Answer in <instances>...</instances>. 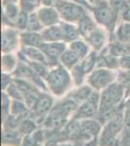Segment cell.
I'll return each mask as SVG.
<instances>
[{
  "label": "cell",
  "mask_w": 130,
  "mask_h": 146,
  "mask_svg": "<svg viewBox=\"0 0 130 146\" xmlns=\"http://www.w3.org/2000/svg\"><path fill=\"white\" fill-rule=\"evenodd\" d=\"M1 77H2L1 78L2 91H6V89L14 82V80H15V76H14V74H11V73L2 72Z\"/></svg>",
  "instance_id": "obj_36"
},
{
  "label": "cell",
  "mask_w": 130,
  "mask_h": 146,
  "mask_svg": "<svg viewBox=\"0 0 130 146\" xmlns=\"http://www.w3.org/2000/svg\"><path fill=\"white\" fill-rule=\"evenodd\" d=\"M41 3L45 7H55L56 0H41Z\"/></svg>",
  "instance_id": "obj_38"
},
{
  "label": "cell",
  "mask_w": 130,
  "mask_h": 146,
  "mask_svg": "<svg viewBox=\"0 0 130 146\" xmlns=\"http://www.w3.org/2000/svg\"><path fill=\"white\" fill-rule=\"evenodd\" d=\"M44 29V27L42 25L41 21L37 15L36 12L28 14V20H27V27L26 30L28 31H36L41 32Z\"/></svg>",
  "instance_id": "obj_31"
},
{
  "label": "cell",
  "mask_w": 130,
  "mask_h": 146,
  "mask_svg": "<svg viewBox=\"0 0 130 146\" xmlns=\"http://www.w3.org/2000/svg\"><path fill=\"white\" fill-rule=\"evenodd\" d=\"M20 7L27 14L36 12L42 6L41 0H20Z\"/></svg>",
  "instance_id": "obj_33"
},
{
  "label": "cell",
  "mask_w": 130,
  "mask_h": 146,
  "mask_svg": "<svg viewBox=\"0 0 130 146\" xmlns=\"http://www.w3.org/2000/svg\"><path fill=\"white\" fill-rule=\"evenodd\" d=\"M71 1H73V2H76V3L80 4V5H82V6H84V8L88 9V10L90 11L91 6L89 5V3H88V2H87V0H71Z\"/></svg>",
  "instance_id": "obj_39"
},
{
  "label": "cell",
  "mask_w": 130,
  "mask_h": 146,
  "mask_svg": "<svg viewBox=\"0 0 130 146\" xmlns=\"http://www.w3.org/2000/svg\"><path fill=\"white\" fill-rule=\"evenodd\" d=\"M124 20L125 21H128V22H130V11L128 12V14L126 15V17L124 18Z\"/></svg>",
  "instance_id": "obj_43"
},
{
  "label": "cell",
  "mask_w": 130,
  "mask_h": 146,
  "mask_svg": "<svg viewBox=\"0 0 130 146\" xmlns=\"http://www.w3.org/2000/svg\"><path fill=\"white\" fill-rule=\"evenodd\" d=\"M123 146H130V142H129V143H127V144H125V145H123Z\"/></svg>",
  "instance_id": "obj_45"
},
{
  "label": "cell",
  "mask_w": 130,
  "mask_h": 146,
  "mask_svg": "<svg viewBox=\"0 0 130 146\" xmlns=\"http://www.w3.org/2000/svg\"><path fill=\"white\" fill-rule=\"evenodd\" d=\"M119 69L122 70H130V54L124 55L119 58Z\"/></svg>",
  "instance_id": "obj_37"
},
{
  "label": "cell",
  "mask_w": 130,
  "mask_h": 146,
  "mask_svg": "<svg viewBox=\"0 0 130 146\" xmlns=\"http://www.w3.org/2000/svg\"><path fill=\"white\" fill-rule=\"evenodd\" d=\"M37 124L35 120L30 118L29 116H25L20 120V124L18 127V131L22 133V135H28L37 131Z\"/></svg>",
  "instance_id": "obj_25"
},
{
  "label": "cell",
  "mask_w": 130,
  "mask_h": 146,
  "mask_svg": "<svg viewBox=\"0 0 130 146\" xmlns=\"http://www.w3.org/2000/svg\"><path fill=\"white\" fill-rule=\"evenodd\" d=\"M90 13L95 19L98 25L106 28L111 33L112 37L114 36L115 28L121 22V19L119 14L111 7L107 0H103L92 6Z\"/></svg>",
  "instance_id": "obj_2"
},
{
  "label": "cell",
  "mask_w": 130,
  "mask_h": 146,
  "mask_svg": "<svg viewBox=\"0 0 130 146\" xmlns=\"http://www.w3.org/2000/svg\"><path fill=\"white\" fill-rule=\"evenodd\" d=\"M40 48L46 56L49 66L53 67L59 64L60 56L68 48V44L65 42H44Z\"/></svg>",
  "instance_id": "obj_10"
},
{
  "label": "cell",
  "mask_w": 130,
  "mask_h": 146,
  "mask_svg": "<svg viewBox=\"0 0 130 146\" xmlns=\"http://www.w3.org/2000/svg\"><path fill=\"white\" fill-rule=\"evenodd\" d=\"M125 88L115 81L102 92H100V106L99 109L113 108L121 105L125 100Z\"/></svg>",
  "instance_id": "obj_4"
},
{
  "label": "cell",
  "mask_w": 130,
  "mask_h": 146,
  "mask_svg": "<svg viewBox=\"0 0 130 146\" xmlns=\"http://www.w3.org/2000/svg\"><path fill=\"white\" fill-rule=\"evenodd\" d=\"M12 98L6 92L2 91L1 95V107H2V122H4L11 115Z\"/></svg>",
  "instance_id": "obj_32"
},
{
  "label": "cell",
  "mask_w": 130,
  "mask_h": 146,
  "mask_svg": "<svg viewBox=\"0 0 130 146\" xmlns=\"http://www.w3.org/2000/svg\"><path fill=\"white\" fill-rule=\"evenodd\" d=\"M100 106V92L93 91L88 100L82 102L73 115L72 119L84 120L89 118H96Z\"/></svg>",
  "instance_id": "obj_6"
},
{
  "label": "cell",
  "mask_w": 130,
  "mask_h": 146,
  "mask_svg": "<svg viewBox=\"0 0 130 146\" xmlns=\"http://www.w3.org/2000/svg\"><path fill=\"white\" fill-rule=\"evenodd\" d=\"M98 58H99V53L91 51L86 58L81 60L79 64L84 70V72L88 75L92 70H94L98 66Z\"/></svg>",
  "instance_id": "obj_23"
},
{
  "label": "cell",
  "mask_w": 130,
  "mask_h": 146,
  "mask_svg": "<svg viewBox=\"0 0 130 146\" xmlns=\"http://www.w3.org/2000/svg\"><path fill=\"white\" fill-rule=\"evenodd\" d=\"M2 5H7V4H18L20 0H1Z\"/></svg>",
  "instance_id": "obj_41"
},
{
  "label": "cell",
  "mask_w": 130,
  "mask_h": 146,
  "mask_svg": "<svg viewBox=\"0 0 130 146\" xmlns=\"http://www.w3.org/2000/svg\"><path fill=\"white\" fill-rule=\"evenodd\" d=\"M45 139L43 131H35L31 135H24L22 142V146H41V143Z\"/></svg>",
  "instance_id": "obj_29"
},
{
  "label": "cell",
  "mask_w": 130,
  "mask_h": 146,
  "mask_svg": "<svg viewBox=\"0 0 130 146\" xmlns=\"http://www.w3.org/2000/svg\"><path fill=\"white\" fill-rule=\"evenodd\" d=\"M37 15L41 21L44 28L53 27V25H59L62 22L60 18V15L58 13L57 9L55 7H45L41 6L36 11Z\"/></svg>",
  "instance_id": "obj_11"
},
{
  "label": "cell",
  "mask_w": 130,
  "mask_h": 146,
  "mask_svg": "<svg viewBox=\"0 0 130 146\" xmlns=\"http://www.w3.org/2000/svg\"><path fill=\"white\" fill-rule=\"evenodd\" d=\"M20 60H25V62H42L49 65V63L47 60L46 56L38 47H22L18 52ZM51 67V66H49Z\"/></svg>",
  "instance_id": "obj_12"
},
{
  "label": "cell",
  "mask_w": 130,
  "mask_h": 146,
  "mask_svg": "<svg viewBox=\"0 0 130 146\" xmlns=\"http://www.w3.org/2000/svg\"><path fill=\"white\" fill-rule=\"evenodd\" d=\"M60 23L53 27H45L42 30L41 33L45 42H65L64 33Z\"/></svg>",
  "instance_id": "obj_17"
},
{
  "label": "cell",
  "mask_w": 130,
  "mask_h": 146,
  "mask_svg": "<svg viewBox=\"0 0 130 146\" xmlns=\"http://www.w3.org/2000/svg\"><path fill=\"white\" fill-rule=\"evenodd\" d=\"M71 76H72L73 82H74L75 87L81 86V85L86 84V78H87V74L84 72V70L80 66V64L78 63L75 67H73L70 70Z\"/></svg>",
  "instance_id": "obj_30"
},
{
  "label": "cell",
  "mask_w": 130,
  "mask_h": 146,
  "mask_svg": "<svg viewBox=\"0 0 130 146\" xmlns=\"http://www.w3.org/2000/svg\"><path fill=\"white\" fill-rule=\"evenodd\" d=\"M113 39L125 45H130V22L122 20L115 28Z\"/></svg>",
  "instance_id": "obj_19"
},
{
  "label": "cell",
  "mask_w": 130,
  "mask_h": 146,
  "mask_svg": "<svg viewBox=\"0 0 130 146\" xmlns=\"http://www.w3.org/2000/svg\"><path fill=\"white\" fill-rule=\"evenodd\" d=\"M20 56L18 53H2L1 69L2 72L14 74L20 63Z\"/></svg>",
  "instance_id": "obj_14"
},
{
  "label": "cell",
  "mask_w": 130,
  "mask_h": 146,
  "mask_svg": "<svg viewBox=\"0 0 130 146\" xmlns=\"http://www.w3.org/2000/svg\"><path fill=\"white\" fill-rule=\"evenodd\" d=\"M55 8L57 9L62 22L76 25L89 11L84 6L71 0H56Z\"/></svg>",
  "instance_id": "obj_5"
},
{
  "label": "cell",
  "mask_w": 130,
  "mask_h": 146,
  "mask_svg": "<svg viewBox=\"0 0 130 146\" xmlns=\"http://www.w3.org/2000/svg\"><path fill=\"white\" fill-rule=\"evenodd\" d=\"M98 146H121L120 136L101 131L98 136Z\"/></svg>",
  "instance_id": "obj_28"
},
{
  "label": "cell",
  "mask_w": 130,
  "mask_h": 146,
  "mask_svg": "<svg viewBox=\"0 0 130 146\" xmlns=\"http://www.w3.org/2000/svg\"><path fill=\"white\" fill-rule=\"evenodd\" d=\"M124 110H125V112L130 113V96H128V98L124 100Z\"/></svg>",
  "instance_id": "obj_40"
},
{
  "label": "cell",
  "mask_w": 130,
  "mask_h": 146,
  "mask_svg": "<svg viewBox=\"0 0 130 146\" xmlns=\"http://www.w3.org/2000/svg\"><path fill=\"white\" fill-rule=\"evenodd\" d=\"M27 20H28V14L22 11V13L18 16V20H16V22L15 27L18 30H20V32L25 31L27 27Z\"/></svg>",
  "instance_id": "obj_35"
},
{
  "label": "cell",
  "mask_w": 130,
  "mask_h": 146,
  "mask_svg": "<svg viewBox=\"0 0 130 146\" xmlns=\"http://www.w3.org/2000/svg\"><path fill=\"white\" fill-rule=\"evenodd\" d=\"M60 25L63 29V33H64L65 43L69 44L71 42L75 41V40L82 38L81 34H80V31H79V28H78L76 23L61 22Z\"/></svg>",
  "instance_id": "obj_22"
},
{
  "label": "cell",
  "mask_w": 130,
  "mask_h": 146,
  "mask_svg": "<svg viewBox=\"0 0 130 146\" xmlns=\"http://www.w3.org/2000/svg\"><path fill=\"white\" fill-rule=\"evenodd\" d=\"M57 146H78L77 144H70V145H57Z\"/></svg>",
  "instance_id": "obj_44"
},
{
  "label": "cell",
  "mask_w": 130,
  "mask_h": 146,
  "mask_svg": "<svg viewBox=\"0 0 130 146\" xmlns=\"http://www.w3.org/2000/svg\"><path fill=\"white\" fill-rule=\"evenodd\" d=\"M101 1H103V0H87V2H88L89 5H90L91 7L93 5H95V4L99 3V2H101Z\"/></svg>",
  "instance_id": "obj_42"
},
{
  "label": "cell",
  "mask_w": 130,
  "mask_h": 146,
  "mask_svg": "<svg viewBox=\"0 0 130 146\" xmlns=\"http://www.w3.org/2000/svg\"><path fill=\"white\" fill-rule=\"evenodd\" d=\"M80 62H81V58L74 52L71 51L69 48H67L64 53L62 54V56H60L59 64L67 68L68 70H71L73 67L76 66Z\"/></svg>",
  "instance_id": "obj_24"
},
{
  "label": "cell",
  "mask_w": 130,
  "mask_h": 146,
  "mask_svg": "<svg viewBox=\"0 0 130 146\" xmlns=\"http://www.w3.org/2000/svg\"><path fill=\"white\" fill-rule=\"evenodd\" d=\"M79 105L80 104L77 101L72 100L69 96H65L63 98H61L59 100L55 101L53 109L49 113L59 117V118L68 120L70 117L71 118L73 117V115L75 114Z\"/></svg>",
  "instance_id": "obj_9"
},
{
  "label": "cell",
  "mask_w": 130,
  "mask_h": 146,
  "mask_svg": "<svg viewBox=\"0 0 130 146\" xmlns=\"http://www.w3.org/2000/svg\"><path fill=\"white\" fill-rule=\"evenodd\" d=\"M45 82L49 93L58 98L65 96L75 87L70 70L61 64L49 68Z\"/></svg>",
  "instance_id": "obj_1"
},
{
  "label": "cell",
  "mask_w": 130,
  "mask_h": 146,
  "mask_svg": "<svg viewBox=\"0 0 130 146\" xmlns=\"http://www.w3.org/2000/svg\"><path fill=\"white\" fill-rule=\"evenodd\" d=\"M117 78V70L110 69L106 67H96L87 75V85L94 91L102 92L110 85L115 83Z\"/></svg>",
  "instance_id": "obj_3"
},
{
  "label": "cell",
  "mask_w": 130,
  "mask_h": 146,
  "mask_svg": "<svg viewBox=\"0 0 130 146\" xmlns=\"http://www.w3.org/2000/svg\"><path fill=\"white\" fill-rule=\"evenodd\" d=\"M114 10L119 15L120 19L124 20L130 11V3L127 0H107Z\"/></svg>",
  "instance_id": "obj_27"
},
{
  "label": "cell",
  "mask_w": 130,
  "mask_h": 146,
  "mask_svg": "<svg viewBox=\"0 0 130 146\" xmlns=\"http://www.w3.org/2000/svg\"><path fill=\"white\" fill-rule=\"evenodd\" d=\"M91 48V51L101 53L109 46L113 37L106 28L98 25L93 31L84 38Z\"/></svg>",
  "instance_id": "obj_8"
},
{
  "label": "cell",
  "mask_w": 130,
  "mask_h": 146,
  "mask_svg": "<svg viewBox=\"0 0 130 146\" xmlns=\"http://www.w3.org/2000/svg\"><path fill=\"white\" fill-rule=\"evenodd\" d=\"M20 42H22V47H38L40 48L45 41L41 32L25 30V31L20 32Z\"/></svg>",
  "instance_id": "obj_16"
},
{
  "label": "cell",
  "mask_w": 130,
  "mask_h": 146,
  "mask_svg": "<svg viewBox=\"0 0 130 146\" xmlns=\"http://www.w3.org/2000/svg\"><path fill=\"white\" fill-rule=\"evenodd\" d=\"M4 92H6V93L10 96V98L12 100H18L24 101L22 91H20V89L18 87V85L15 83V80H14L13 83L6 89V91H4Z\"/></svg>",
  "instance_id": "obj_34"
},
{
  "label": "cell",
  "mask_w": 130,
  "mask_h": 146,
  "mask_svg": "<svg viewBox=\"0 0 130 146\" xmlns=\"http://www.w3.org/2000/svg\"><path fill=\"white\" fill-rule=\"evenodd\" d=\"M22 133L18 129H4L3 133H2V142L4 145H10V146H18L22 145Z\"/></svg>",
  "instance_id": "obj_21"
},
{
  "label": "cell",
  "mask_w": 130,
  "mask_h": 146,
  "mask_svg": "<svg viewBox=\"0 0 130 146\" xmlns=\"http://www.w3.org/2000/svg\"><path fill=\"white\" fill-rule=\"evenodd\" d=\"M127 1H128V2H129V3H130V0H127Z\"/></svg>",
  "instance_id": "obj_46"
},
{
  "label": "cell",
  "mask_w": 130,
  "mask_h": 146,
  "mask_svg": "<svg viewBox=\"0 0 130 146\" xmlns=\"http://www.w3.org/2000/svg\"><path fill=\"white\" fill-rule=\"evenodd\" d=\"M22 11L20 4L2 5V27H15L16 22Z\"/></svg>",
  "instance_id": "obj_13"
},
{
  "label": "cell",
  "mask_w": 130,
  "mask_h": 146,
  "mask_svg": "<svg viewBox=\"0 0 130 146\" xmlns=\"http://www.w3.org/2000/svg\"><path fill=\"white\" fill-rule=\"evenodd\" d=\"M30 108L23 100H12L11 103V115L16 117H25L29 114Z\"/></svg>",
  "instance_id": "obj_26"
},
{
  "label": "cell",
  "mask_w": 130,
  "mask_h": 146,
  "mask_svg": "<svg viewBox=\"0 0 130 146\" xmlns=\"http://www.w3.org/2000/svg\"><path fill=\"white\" fill-rule=\"evenodd\" d=\"M93 91V89L86 83L84 85H81V86L74 87L66 96H69L75 101H77L79 104H81L82 102L88 100V98L90 96Z\"/></svg>",
  "instance_id": "obj_18"
},
{
  "label": "cell",
  "mask_w": 130,
  "mask_h": 146,
  "mask_svg": "<svg viewBox=\"0 0 130 146\" xmlns=\"http://www.w3.org/2000/svg\"><path fill=\"white\" fill-rule=\"evenodd\" d=\"M77 27L79 28V31H80V34H81L82 38H84V37L87 36L91 31H93V30L98 27V23H96L95 19L93 18L90 11H88L86 15L78 22Z\"/></svg>",
  "instance_id": "obj_15"
},
{
  "label": "cell",
  "mask_w": 130,
  "mask_h": 146,
  "mask_svg": "<svg viewBox=\"0 0 130 146\" xmlns=\"http://www.w3.org/2000/svg\"><path fill=\"white\" fill-rule=\"evenodd\" d=\"M22 48L20 31L16 27H2L1 53H18Z\"/></svg>",
  "instance_id": "obj_7"
},
{
  "label": "cell",
  "mask_w": 130,
  "mask_h": 146,
  "mask_svg": "<svg viewBox=\"0 0 130 146\" xmlns=\"http://www.w3.org/2000/svg\"><path fill=\"white\" fill-rule=\"evenodd\" d=\"M68 48H69L71 51L74 52L81 60L86 58V56L91 52V48L89 47L87 42L84 38H79V39L75 40V41L71 42V43L68 44Z\"/></svg>",
  "instance_id": "obj_20"
}]
</instances>
